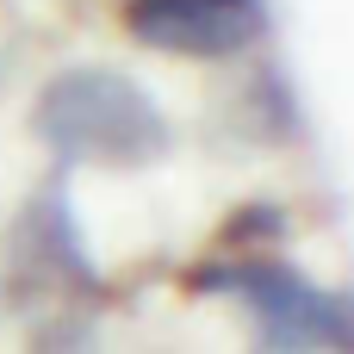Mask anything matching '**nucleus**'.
<instances>
[{
    "label": "nucleus",
    "mask_w": 354,
    "mask_h": 354,
    "mask_svg": "<svg viewBox=\"0 0 354 354\" xmlns=\"http://www.w3.org/2000/svg\"><path fill=\"white\" fill-rule=\"evenodd\" d=\"M187 292H224L243 305L255 354H348V299L305 280L274 249H205L187 268Z\"/></svg>",
    "instance_id": "1"
},
{
    "label": "nucleus",
    "mask_w": 354,
    "mask_h": 354,
    "mask_svg": "<svg viewBox=\"0 0 354 354\" xmlns=\"http://www.w3.org/2000/svg\"><path fill=\"white\" fill-rule=\"evenodd\" d=\"M31 131L62 162L93 168H149L168 156V118L162 106L118 68H62L37 87Z\"/></svg>",
    "instance_id": "2"
},
{
    "label": "nucleus",
    "mask_w": 354,
    "mask_h": 354,
    "mask_svg": "<svg viewBox=\"0 0 354 354\" xmlns=\"http://www.w3.org/2000/svg\"><path fill=\"white\" fill-rule=\"evenodd\" d=\"M268 6L261 0H131L124 6V31L149 50L168 56H236L261 37Z\"/></svg>",
    "instance_id": "4"
},
{
    "label": "nucleus",
    "mask_w": 354,
    "mask_h": 354,
    "mask_svg": "<svg viewBox=\"0 0 354 354\" xmlns=\"http://www.w3.org/2000/svg\"><path fill=\"white\" fill-rule=\"evenodd\" d=\"M0 286L19 305H75V299H100V280L87 268V243L68 218V193L62 180L37 187L31 205L19 212V224L0 243Z\"/></svg>",
    "instance_id": "3"
}]
</instances>
